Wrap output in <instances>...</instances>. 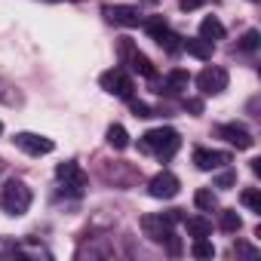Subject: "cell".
<instances>
[{"label":"cell","instance_id":"obj_1","mask_svg":"<svg viewBox=\"0 0 261 261\" xmlns=\"http://www.w3.org/2000/svg\"><path fill=\"white\" fill-rule=\"evenodd\" d=\"M181 148V136L175 133L172 126H157V129H148V133L139 139V151L157 157V160H172L175 151Z\"/></svg>","mask_w":261,"mask_h":261},{"label":"cell","instance_id":"obj_2","mask_svg":"<svg viewBox=\"0 0 261 261\" xmlns=\"http://www.w3.org/2000/svg\"><path fill=\"white\" fill-rule=\"evenodd\" d=\"M31 188L19 178H10L4 185V191H0V209H4L7 215H25L28 206H31Z\"/></svg>","mask_w":261,"mask_h":261},{"label":"cell","instance_id":"obj_3","mask_svg":"<svg viewBox=\"0 0 261 261\" xmlns=\"http://www.w3.org/2000/svg\"><path fill=\"white\" fill-rule=\"evenodd\" d=\"M56 178H59V185H62L65 194H71V197H83V194H86L89 178H86V172H83L74 160L59 163V166H56Z\"/></svg>","mask_w":261,"mask_h":261},{"label":"cell","instance_id":"obj_4","mask_svg":"<svg viewBox=\"0 0 261 261\" xmlns=\"http://www.w3.org/2000/svg\"><path fill=\"white\" fill-rule=\"evenodd\" d=\"M98 83H101L105 92H111V95H117V98H133V92H136L133 77H129L123 68H111V71H105V74L98 77Z\"/></svg>","mask_w":261,"mask_h":261},{"label":"cell","instance_id":"obj_5","mask_svg":"<svg viewBox=\"0 0 261 261\" xmlns=\"http://www.w3.org/2000/svg\"><path fill=\"white\" fill-rule=\"evenodd\" d=\"M227 71L224 68H218V65H206L200 74H197V86H200V92L203 95H218V92H224L227 89Z\"/></svg>","mask_w":261,"mask_h":261},{"label":"cell","instance_id":"obj_6","mask_svg":"<svg viewBox=\"0 0 261 261\" xmlns=\"http://www.w3.org/2000/svg\"><path fill=\"white\" fill-rule=\"evenodd\" d=\"M172 218L163 212V215H145L142 218V230H145V237L151 240V243H169L175 233H172Z\"/></svg>","mask_w":261,"mask_h":261},{"label":"cell","instance_id":"obj_7","mask_svg":"<svg viewBox=\"0 0 261 261\" xmlns=\"http://www.w3.org/2000/svg\"><path fill=\"white\" fill-rule=\"evenodd\" d=\"M120 56H123V62L133 68L136 74H142V77H148V80H154V77H157V68L151 65V59H148L145 53H139L129 40H123V43H120Z\"/></svg>","mask_w":261,"mask_h":261},{"label":"cell","instance_id":"obj_8","mask_svg":"<svg viewBox=\"0 0 261 261\" xmlns=\"http://www.w3.org/2000/svg\"><path fill=\"white\" fill-rule=\"evenodd\" d=\"M16 148L31 154V157H43V154H53L56 151V142L46 139V136H37V133H16Z\"/></svg>","mask_w":261,"mask_h":261},{"label":"cell","instance_id":"obj_9","mask_svg":"<svg viewBox=\"0 0 261 261\" xmlns=\"http://www.w3.org/2000/svg\"><path fill=\"white\" fill-rule=\"evenodd\" d=\"M218 136H221L227 145H233L237 151H249V148L255 145L252 133H249L243 123H221V126H218Z\"/></svg>","mask_w":261,"mask_h":261},{"label":"cell","instance_id":"obj_10","mask_svg":"<svg viewBox=\"0 0 261 261\" xmlns=\"http://www.w3.org/2000/svg\"><path fill=\"white\" fill-rule=\"evenodd\" d=\"M178 188H181V185H178V178H175L172 172H166V169H163V172H157V175L148 181V194H151L154 200H172V197L178 194Z\"/></svg>","mask_w":261,"mask_h":261},{"label":"cell","instance_id":"obj_11","mask_svg":"<svg viewBox=\"0 0 261 261\" xmlns=\"http://www.w3.org/2000/svg\"><path fill=\"white\" fill-rule=\"evenodd\" d=\"M101 13L108 16V22L123 25V28H139V25H142V13H139L136 7H123V4H117V7H105Z\"/></svg>","mask_w":261,"mask_h":261},{"label":"cell","instance_id":"obj_12","mask_svg":"<svg viewBox=\"0 0 261 261\" xmlns=\"http://www.w3.org/2000/svg\"><path fill=\"white\" fill-rule=\"evenodd\" d=\"M194 163H197V169H203V172H212V169H221V166H227V163H230V154H227V151H209V148H197V151H194Z\"/></svg>","mask_w":261,"mask_h":261},{"label":"cell","instance_id":"obj_13","mask_svg":"<svg viewBox=\"0 0 261 261\" xmlns=\"http://www.w3.org/2000/svg\"><path fill=\"white\" fill-rule=\"evenodd\" d=\"M188 83H191V74H188L185 68H172V71L166 74V80H163V89H157V92L178 95V92H185V89H188Z\"/></svg>","mask_w":261,"mask_h":261},{"label":"cell","instance_id":"obj_14","mask_svg":"<svg viewBox=\"0 0 261 261\" xmlns=\"http://www.w3.org/2000/svg\"><path fill=\"white\" fill-rule=\"evenodd\" d=\"M181 49H188V56H194V59H200V62H209V59H212V43L203 40V37H188V40H181Z\"/></svg>","mask_w":261,"mask_h":261},{"label":"cell","instance_id":"obj_15","mask_svg":"<svg viewBox=\"0 0 261 261\" xmlns=\"http://www.w3.org/2000/svg\"><path fill=\"white\" fill-rule=\"evenodd\" d=\"M200 37H203V40H209V43L224 40V25H221L215 16H206V19L200 22Z\"/></svg>","mask_w":261,"mask_h":261},{"label":"cell","instance_id":"obj_16","mask_svg":"<svg viewBox=\"0 0 261 261\" xmlns=\"http://www.w3.org/2000/svg\"><path fill=\"white\" fill-rule=\"evenodd\" d=\"M185 227H188V237H209L212 233V221L203 218V215H194V218H185Z\"/></svg>","mask_w":261,"mask_h":261},{"label":"cell","instance_id":"obj_17","mask_svg":"<svg viewBox=\"0 0 261 261\" xmlns=\"http://www.w3.org/2000/svg\"><path fill=\"white\" fill-rule=\"evenodd\" d=\"M108 145H111L114 151H126V148H129V133H126L120 123L108 126Z\"/></svg>","mask_w":261,"mask_h":261},{"label":"cell","instance_id":"obj_18","mask_svg":"<svg viewBox=\"0 0 261 261\" xmlns=\"http://www.w3.org/2000/svg\"><path fill=\"white\" fill-rule=\"evenodd\" d=\"M181 40H185V37H178V34L172 31V28H166V31H163L160 37H157V43H160V49H166L169 56H175V53H181Z\"/></svg>","mask_w":261,"mask_h":261},{"label":"cell","instance_id":"obj_19","mask_svg":"<svg viewBox=\"0 0 261 261\" xmlns=\"http://www.w3.org/2000/svg\"><path fill=\"white\" fill-rule=\"evenodd\" d=\"M194 203H197V209H203V212H215V209H218V197L212 194V188H200V191L194 194Z\"/></svg>","mask_w":261,"mask_h":261},{"label":"cell","instance_id":"obj_20","mask_svg":"<svg viewBox=\"0 0 261 261\" xmlns=\"http://www.w3.org/2000/svg\"><path fill=\"white\" fill-rule=\"evenodd\" d=\"M218 227H221L224 233H237V230L243 227V218L237 215V209H224V212H221V221H218Z\"/></svg>","mask_w":261,"mask_h":261},{"label":"cell","instance_id":"obj_21","mask_svg":"<svg viewBox=\"0 0 261 261\" xmlns=\"http://www.w3.org/2000/svg\"><path fill=\"white\" fill-rule=\"evenodd\" d=\"M22 258V255H31V258H49V252L46 249H40V246H13V249H7L4 252V258Z\"/></svg>","mask_w":261,"mask_h":261},{"label":"cell","instance_id":"obj_22","mask_svg":"<svg viewBox=\"0 0 261 261\" xmlns=\"http://www.w3.org/2000/svg\"><path fill=\"white\" fill-rule=\"evenodd\" d=\"M240 200H243V206H246V209H252V212H258V215H261V191H258V188H246Z\"/></svg>","mask_w":261,"mask_h":261},{"label":"cell","instance_id":"obj_23","mask_svg":"<svg viewBox=\"0 0 261 261\" xmlns=\"http://www.w3.org/2000/svg\"><path fill=\"white\" fill-rule=\"evenodd\" d=\"M191 255H194V258H212V255H215V246H212L206 237H197L194 246H191Z\"/></svg>","mask_w":261,"mask_h":261},{"label":"cell","instance_id":"obj_24","mask_svg":"<svg viewBox=\"0 0 261 261\" xmlns=\"http://www.w3.org/2000/svg\"><path fill=\"white\" fill-rule=\"evenodd\" d=\"M258 40H261L258 31H246V34L240 37V49H243V53H255V49H258Z\"/></svg>","mask_w":261,"mask_h":261},{"label":"cell","instance_id":"obj_25","mask_svg":"<svg viewBox=\"0 0 261 261\" xmlns=\"http://www.w3.org/2000/svg\"><path fill=\"white\" fill-rule=\"evenodd\" d=\"M233 185H237V172H230V169H227V172L215 175V188H224V191H227V188H233Z\"/></svg>","mask_w":261,"mask_h":261},{"label":"cell","instance_id":"obj_26","mask_svg":"<svg viewBox=\"0 0 261 261\" xmlns=\"http://www.w3.org/2000/svg\"><path fill=\"white\" fill-rule=\"evenodd\" d=\"M126 101H129V108H133L136 117H154V111H151L145 101H136V98H126Z\"/></svg>","mask_w":261,"mask_h":261},{"label":"cell","instance_id":"obj_27","mask_svg":"<svg viewBox=\"0 0 261 261\" xmlns=\"http://www.w3.org/2000/svg\"><path fill=\"white\" fill-rule=\"evenodd\" d=\"M233 252H237V255H249V258H255V255H258V249H255V246H246V243H237V246H233Z\"/></svg>","mask_w":261,"mask_h":261},{"label":"cell","instance_id":"obj_28","mask_svg":"<svg viewBox=\"0 0 261 261\" xmlns=\"http://www.w3.org/2000/svg\"><path fill=\"white\" fill-rule=\"evenodd\" d=\"M206 0H178V7L185 10V13H191V10H197V7H203Z\"/></svg>","mask_w":261,"mask_h":261},{"label":"cell","instance_id":"obj_29","mask_svg":"<svg viewBox=\"0 0 261 261\" xmlns=\"http://www.w3.org/2000/svg\"><path fill=\"white\" fill-rule=\"evenodd\" d=\"M46 4H59V0H46Z\"/></svg>","mask_w":261,"mask_h":261},{"label":"cell","instance_id":"obj_30","mask_svg":"<svg viewBox=\"0 0 261 261\" xmlns=\"http://www.w3.org/2000/svg\"><path fill=\"white\" fill-rule=\"evenodd\" d=\"M0 133H4V123H0Z\"/></svg>","mask_w":261,"mask_h":261},{"label":"cell","instance_id":"obj_31","mask_svg":"<svg viewBox=\"0 0 261 261\" xmlns=\"http://www.w3.org/2000/svg\"><path fill=\"white\" fill-rule=\"evenodd\" d=\"M0 169H4V160H0Z\"/></svg>","mask_w":261,"mask_h":261},{"label":"cell","instance_id":"obj_32","mask_svg":"<svg viewBox=\"0 0 261 261\" xmlns=\"http://www.w3.org/2000/svg\"><path fill=\"white\" fill-rule=\"evenodd\" d=\"M252 4H255V0H252Z\"/></svg>","mask_w":261,"mask_h":261}]
</instances>
